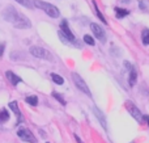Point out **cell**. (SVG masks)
I'll list each match as a JSON object with an SVG mask.
<instances>
[{"label":"cell","instance_id":"11","mask_svg":"<svg viewBox=\"0 0 149 143\" xmlns=\"http://www.w3.org/2000/svg\"><path fill=\"white\" fill-rule=\"evenodd\" d=\"M8 108H9V109L12 110V112L15 113L16 116H17V117H18V121H22V120H21V117H22V116H21V112H20V109H18L17 101H10L9 104H8Z\"/></svg>","mask_w":149,"mask_h":143},{"label":"cell","instance_id":"24","mask_svg":"<svg viewBox=\"0 0 149 143\" xmlns=\"http://www.w3.org/2000/svg\"><path fill=\"white\" fill-rule=\"evenodd\" d=\"M73 137H74V139H76V142H77V143H84V142L81 141V139H80V137H79V135H76V134H74Z\"/></svg>","mask_w":149,"mask_h":143},{"label":"cell","instance_id":"7","mask_svg":"<svg viewBox=\"0 0 149 143\" xmlns=\"http://www.w3.org/2000/svg\"><path fill=\"white\" fill-rule=\"evenodd\" d=\"M17 137L24 142H30V143H37V139L34 134L28 129H18L17 130Z\"/></svg>","mask_w":149,"mask_h":143},{"label":"cell","instance_id":"16","mask_svg":"<svg viewBox=\"0 0 149 143\" xmlns=\"http://www.w3.org/2000/svg\"><path fill=\"white\" fill-rule=\"evenodd\" d=\"M7 121H9V112L7 109L0 110V123H5Z\"/></svg>","mask_w":149,"mask_h":143},{"label":"cell","instance_id":"19","mask_svg":"<svg viewBox=\"0 0 149 143\" xmlns=\"http://www.w3.org/2000/svg\"><path fill=\"white\" fill-rule=\"evenodd\" d=\"M141 41H143V43H144L145 46H148L149 45V29H144V30H143Z\"/></svg>","mask_w":149,"mask_h":143},{"label":"cell","instance_id":"8","mask_svg":"<svg viewBox=\"0 0 149 143\" xmlns=\"http://www.w3.org/2000/svg\"><path fill=\"white\" fill-rule=\"evenodd\" d=\"M59 32L65 37V39H67L68 42H73L74 41V34L72 33V30L70 29V26H68L67 20H62V22H60V30Z\"/></svg>","mask_w":149,"mask_h":143},{"label":"cell","instance_id":"12","mask_svg":"<svg viewBox=\"0 0 149 143\" xmlns=\"http://www.w3.org/2000/svg\"><path fill=\"white\" fill-rule=\"evenodd\" d=\"M137 81V72H136V68L132 67L131 71H130V76H128V84L130 87H134Z\"/></svg>","mask_w":149,"mask_h":143},{"label":"cell","instance_id":"4","mask_svg":"<svg viewBox=\"0 0 149 143\" xmlns=\"http://www.w3.org/2000/svg\"><path fill=\"white\" fill-rule=\"evenodd\" d=\"M71 76H72V80H73L74 86L77 87V89H79V91H81L82 93H85L88 97H92V92H90L89 87L86 86V83H85L84 79H82L77 72H72V75H71Z\"/></svg>","mask_w":149,"mask_h":143},{"label":"cell","instance_id":"6","mask_svg":"<svg viewBox=\"0 0 149 143\" xmlns=\"http://www.w3.org/2000/svg\"><path fill=\"white\" fill-rule=\"evenodd\" d=\"M90 29H92L94 37L101 42V43H106V41H107V38H106V32L102 29V26H100L95 22H92L90 24Z\"/></svg>","mask_w":149,"mask_h":143},{"label":"cell","instance_id":"13","mask_svg":"<svg viewBox=\"0 0 149 143\" xmlns=\"http://www.w3.org/2000/svg\"><path fill=\"white\" fill-rule=\"evenodd\" d=\"M115 16L116 18H123L126 17V16L130 15V11L128 9H124V8H119V7H115Z\"/></svg>","mask_w":149,"mask_h":143},{"label":"cell","instance_id":"9","mask_svg":"<svg viewBox=\"0 0 149 143\" xmlns=\"http://www.w3.org/2000/svg\"><path fill=\"white\" fill-rule=\"evenodd\" d=\"M92 110H93V113H94V116L97 117V120L100 121L101 126H102L105 130H107V122H106V117H105V114L102 113V110H100L97 107H93Z\"/></svg>","mask_w":149,"mask_h":143},{"label":"cell","instance_id":"3","mask_svg":"<svg viewBox=\"0 0 149 143\" xmlns=\"http://www.w3.org/2000/svg\"><path fill=\"white\" fill-rule=\"evenodd\" d=\"M29 51H30V54L33 55L34 58H38V59H43V60H49V62L54 60V57H52V54L49 51V50L45 49V47H41V46H31L30 49H29Z\"/></svg>","mask_w":149,"mask_h":143},{"label":"cell","instance_id":"23","mask_svg":"<svg viewBox=\"0 0 149 143\" xmlns=\"http://www.w3.org/2000/svg\"><path fill=\"white\" fill-rule=\"evenodd\" d=\"M4 50H5V43H0V57H3Z\"/></svg>","mask_w":149,"mask_h":143},{"label":"cell","instance_id":"25","mask_svg":"<svg viewBox=\"0 0 149 143\" xmlns=\"http://www.w3.org/2000/svg\"><path fill=\"white\" fill-rule=\"evenodd\" d=\"M144 121L148 123V128H149V116H144Z\"/></svg>","mask_w":149,"mask_h":143},{"label":"cell","instance_id":"17","mask_svg":"<svg viewBox=\"0 0 149 143\" xmlns=\"http://www.w3.org/2000/svg\"><path fill=\"white\" fill-rule=\"evenodd\" d=\"M15 1L20 3L22 7L29 8V9H33V8H36V7H34V3L31 1V0H15Z\"/></svg>","mask_w":149,"mask_h":143},{"label":"cell","instance_id":"21","mask_svg":"<svg viewBox=\"0 0 149 143\" xmlns=\"http://www.w3.org/2000/svg\"><path fill=\"white\" fill-rule=\"evenodd\" d=\"M51 96H52V97H55V99H56L62 105H65V104H67V102H65V100H64V97H63L62 95L59 93V92H52Z\"/></svg>","mask_w":149,"mask_h":143},{"label":"cell","instance_id":"15","mask_svg":"<svg viewBox=\"0 0 149 143\" xmlns=\"http://www.w3.org/2000/svg\"><path fill=\"white\" fill-rule=\"evenodd\" d=\"M50 76H51V80L54 81L55 84H58V86H62V84L64 83V79H63V76H60L59 74H54V72H52Z\"/></svg>","mask_w":149,"mask_h":143},{"label":"cell","instance_id":"22","mask_svg":"<svg viewBox=\"0 0 149 143\" xmlns=\"http://www.w3.org/2000/svg\"><path fill=\"white\" fill-rule=\"evenodd\" d=\"M139 8L144 12H148V7L145 5V1H139Z\"/></svg>","mask_w":149,"mask_h":143},{"label":"cell","instance_id":"5","mask_svg":"<svg viewBox=\"0 0 149 143\" xmlns=\"http://www.w3.org/2000/svg\"><path fill=\"white\" fill-rule=\"evenodd\" d=\"M126 108H127V110L130 112V114H131L132 117L137 121V122H143V121H144V116L141 114L140 109L132 101H127L126 102Z\"/></svg>","mask_w":149,"mask_h":143},{"label":"cell","instance_id":"2","mask_svg":"<svg viewBox=\"0 0 149 143\" xmlns=\"http://www.w3.org/2000/svg\"><path fill=\"white\" fill-rule=\"evenodd\" d=\"M33 3H34V7H36V8H39V9H42L47 16H50V17L58 18V17L60 16L59 8L55 7L54 4H51V3L42 1V0H34Z\"/></svg>","mask_w":149,"mask_h":143},{"label":"cell","instance_id":"10","mask_svg":"<svg viewBox=\"0 0 149 143\" xmlns=\"http://www.w3.org/2000/svg\"><path fill=\"white\" fill-rule=\"evenodd\" d=\"M5 76H7V79L10 81V84H12L13 87H16L18 83H21V78L18 75H16L13 71H5Z\"/></svg>","mask_w":149,"mask_h":143},{"label":"cell","instance_id":"14","mask_svg":"<svg viewBox=\"0 0 149 143\" xmlns=\"http://www.w3.org/2000/svg\"><path fill=\"white\" fill-rule=\"evenodd\" d=\"M25 101H26V104L31 105V107H37V105H38V97H37L36 95H31V96H26V97H25Z\"/></svg>","mask_w":149,"mask_h":143},{"label":"cell","instance_id":"1","mask_svg":"<svg viewBox=\"0 0 149 143\" xmlns=\"http://www.w3.org/2000/svg\"><path fill=\"white\" fill-rule=\"evenodd\" d=\"M3 17L7 22L12 24L15 28L17 29H29L31 28V21L26 17L25 15L20 13L13 5H9L4 9L3 12Z\"/></svg>","mask_w":149,"mask_h":143},{"label":"cell","instance_id":"20","mask_svg":"<svg viewBox=\"0 0 149 143\" xmlns=\"http://www.w3.org/2000/svg\"><path fill=\"white\" fill-rule=\"evenodd\" d=\"M82 39H84V42H85L86 45H89V46H94V45H95L94 38H93L92 36H89V34H85Z\"/></svg>","mask_w":149,"mask_h":143},{"label":"cell","instance_id":"18","mask_svg":"<svg viewBox=\"0 0 149 143\" xmlns=\"http://www.w3.org/2000/svg\"><path fill=\"white\" fill-rule=\"evenodd\" d=\"M93 7H94V9H95V15H97V17L100 18V20L102 21L103 24H107V21H106V18L103 17V15H102V13H101V11L98 9V5H97V3H95V1H93Z\"/></svg>","mask_w":149,"mask_h":143}]
</instances>
